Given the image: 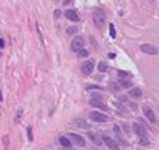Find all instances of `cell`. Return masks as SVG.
Masks as SVG:
<instances>
[{
  "instance_id": "14",
  "label": "cell",
  "mask_w": 159,
  "mask_h": 150,
  "mask_svg": "<svg viewBox=\"0 0 159 150\" xmlns=\"http://www.w3.org/2000/svg\"><path fill=\"white\" fill-rule=\"evenodd\" d=\"M59 141H60L62 146H64V148H71V145H72V142H71L66 136H60V137H59Z\"/></svg>"
},
{
  "instance_id": "15",
  "label": "cell",
  "mask_w": 159,
  "mask_h": 150,
  "mask_svg": "<svg viewBox=\"0 0 159 150\" xmlns=\"http://www.w3.org/2000/svg\"><path fill=\"white\" fill-rule=\"evenodd\" d=\"M113 131L115 132V135H117V137H118V140L122 142V144H125L123 142V139H122V132H121V130H119V127L117 126V125H114V127H113Z\"/></svg>"
},
{
  "instance_id": "23",
  "label": "cell",
  "mask_w": 159,
  "mask_h": 150,
  "mask_svg": "<svg viewBox=\"0 0 159 150\" xmlns=\"http://www.w3.org/2000/svg\"><path fill=\"white\" fill-rule=\"evenodd\" d=\"M109 87H111V90H113V91H118V90H119L118 85H117V83H113V82L109 83Z\"/></svg>"
},
{
  "instance_id": "10",
  "label": "cell",
  "mask_w": 159,
  "mask_h": 150,
  "mask_svg": "<svg viewBox=\"0 0 159 150\" xmlns=\"http://www.w3.org/2000/svg\"><path fill=\"white\" fill-rule=\"evenodd\" d=\"M103 141H104V144H105L108 148H111V149H113V150H118L117 142H115V140H113L112 137H109V136H104V137H103Z\"/></svg>"
},
{
  "instance_id": "2",
  "label": "cell",
  "mask_w": 159,
  "mask_h": 150,
  "mask_svg": "<svg viewBox=\"0 0 159 150\" xmlns=\"http://www.w3.org/2000/svg\"><path fill=\"white\" fill-rule=\"evenodd\" d=\"M83 39L81 36H76L73 37V40H72V44H71V49L73 50L75 53H80L81 50L83 49Z\"/></svg>"
},
{
  "instance_id": "12",
  "label": "cell",
  "mask_w": 159,
  "mask_h": 150,
  "mask_svg": "<svg viewBox=\"0 0 159 150\" xmlns=\"http://www.w3.org/2000/svg\"><path fill=\"white\" fill-rule=\"evenodd\" d=\"M66 17H67V19L72 21V22H80V17L75 10H71V9L66 10Z\"/></svg>"
},
{
  "instance_id": "1",
  "label": "cell",
  "mask_w": 159,
  "mask_h": 150,
  "mask_svg": "<svg viewBox=\"0 0 159 150\" xmlns=\"http://www.w3.org/2000/svg\"><path fill=\"white\" fill-rule=\"evenodd\" d=\"M92 19H94V23L98 28H102L104 25V21H105V13L103 9H95L92 14Z\"/></svg>"
},
{
  "instance_id": "28",
  "label": "cell",
  "mask_w": 159,
  "mask_h": 150,
  "mask_svg": "<svg viewBox=\"0 0 159 150\" xmlns=\"http://www.w3.org/2000/svg\"><path fill=\"white\" fill-rule=\"evenodd\" d=\"M72 0H63V5H68Z\"/></svg>"
},
{
  "instance_id": "17",
  "label": "cell",
  "mask_w": 159,
  "mask_h": 150,
  "mask_svg": "<svg viewBox=\"0 0 159 150\" xmlns=\"http://www.w3.org/2000/svg\"><path fill=\"white\" fill-rule=\"evenodd\" d=\"M99 71L100 72H105V71L108 69V64L107 63H104V62H102V63H99Z\"/></svg>"
},
{
  "instance_id": "19",
  "label": "cell",
  "mask_w": 159,
  "mask_h": 150,
  "mask_svg": "<svg viewBox=\"0 0 159 150\" xmlns=\"http://www.w3.org/2000/svg\"><path fill=\"white\" fill-rule=\"evenodd\" d=\"M77 30H78V28H77L76 26H71V27H68V28H67V33H68V35L76 33V32H77Z\"/></svg>"
},
{
  "instance_id": "13",
  "label": "cell",
  "mask_w": 159,
  "mask_h": 150,
  "mask_svg": "<svg viewBox=\"0 0 159 150\" xmlns=\"http://www.w3.org/2000/svg\"><path fill=\"white\" fill-rule=\"evenodd\" d=\"M89 136L91 137V140H92L94 142H95V144H96L98 146H100V145H102V144H103V139H100V137L98 136V135H96V133H92V132H89Z\"/></svg>"
},
{
  "instance_id": "7",
  "label": "cell",
  "mask_w": 159,
  "mask_h": 150,
  "mask_svg": "<svg viewBox=\"0 0 159 150\" xmlns=\"http://www.w3.org/2000/svg\"><path fill=\"white\" fill-rule=\"evenodd\" d=\"M69 136V139L72 140V142H73L75 145H77V146H85V139L82 137V136H80V135H77V133H69L68 135Z\"/></svg>"
},
{
  "instance_id": "22",
  "label": "cell",
  "mask_w": 159,
  "mask_h": 150,
  "mask_svg": "<svg viewBox=\"0 0 159 150\" xmlns=\"http://www.w3.org/2000/svg\"><path fill=\"white\" fill-rule=\"evenodd\" d=\"M27 135H28V140L32 141L33 140V136H32V128L31 127H27Z\"/></svg>"
},
{
  "instance_id": "8",
  "label": "cell",
  "mask_w": 159,
  "mask_h": 150,
  "mask_svg": "<svg viewBox=\"0 0 159 150\" xmlns=\"http://www.w3.org/2000/svg\"><path fill=\"white\" fill-rule=\"evenodd\" d=\"M142 113H144V116H145L151 123L155 122V113L151 110L149 106H145V105H144V106H142Z\"/></svg>"
},
{
  "instance_id": "3",
  "label": "cell",
  "mask_w": 159,
  "mask_h": 150,
  "mask_svg": "<svg viewBox=\"0 0 159 150\" xmlns=\"http://www.w3.org/2000/svg\"><path fill=\"white\" fill-rule=\"evenodd\" d=\"M90 118L94 119V122H99V123H103V122H107L108 119V116H105V114L100 113V112H91L90 113Z\"/></svg>"
},
{
  "instance_id": "18",
  "label": "cell",
  "mask_w": 159,
  "mask_h": 150,
  "mask_svg": "<svg viewBox=\"0 0 159 150\" xmlns=\"http://www.w3.org/2000/svg\"><path fill=\"white\" fill-rule=\"evenodd\" d=\"M109 35H111L112 39L115 37V28H114V25H113V23L109 25Z\"/></svg>"
},
{
  "instance_id": "6",
  "label": "cell",
  "mask_w": 159,
  "mask_h": 150,
  "mask_svg": "<svg viewBox=\"0 0 159 150\" xmlns=\"http://www.w3.org/2000/svg\"><path fill=\"white\" fill-rule=\"evenodd\" d=\"M140 49L145 54H150V55H157L158 54V49L154 45H151V44H142L140 46Z\"/></svg>"
},
{
  "instance_id": "25",
  "label": "cell",
  "mask_w": 159,
  "mask_h": 150,
  "mask_svg": "<svg viewBox=\"0 0 159 150\" xmlns=\"http://www.w3.org/2000/svg\"><path fill=\"white\" fill-rule=\"evenodd\" d=\"M118 76L119 77H126V76H128V73L125 72V71H118Z\"/></svg>"
},
{
  "instance_id": "24",
  "label": "cell",
  "mask_w": 159,
  "mask_h": 150,
  "mask_svg": "<svg viewBox=\"0 0 159 150\" xmlns=\"http://www.w3.org/2000/svg\"><path fill=\"white\" fill-rule=\"evenodd\" d=\"M92 89L102 90V87H100V86H96V85H89V86H86V90H92Z\"/></svg>"
},
{
  "instance_id": "9",
  "label": "cell",
  "mask_w": 159,
  "mask_h": 150,
  "mask_svg": "<svg viewBox=\"0 0 159 150\" xmlns=\"http://www.w3.org/2000/svg\"><path fill=\"white\" fill-rule=\"evenodd\" d=\"M90 105L96 106V108H100V109H104V110H108V106L105 105V103L103 102L102 99H91L90 100Z\"/></svg>"
},
{
  "instance_id": "4",
  "label": "cell",
  "mask_w": 159,
  "mask_h": 150,
  "mask_svg": "<svg viewBox=\"0 0 159 150\" xmlns=\"http://www.w3.org/2000/svg\"><path fill=\"white\" fill-rule=\"evenodd\" d=\"M81 71H82V73H83L85 76L91 75L92 71H94V62H92V60H86V62H83L82 67H81Z\"/></svg>"
},
{
  "instance_id": "11",
  "label": "cell",
  "mask_w": 159,
  "mask_h": 150,
  "mask_svg": "<svg viewBox=\"0 0 159 150\" xmlns=\"http://www.w3.org/2000/svg\"><path fill=\"white\" fill-rule=\"evenodd\" d=\"M128 95L130 98H134V99H139L142 96V91L140 87H132L131 90L128 91Z\"/></svg>"
},
{
  "instance_id": "26",
  "label": "cell",
  "mask_w": 159,
  "mask_h": 150,
  "mask_svg": "<svg viewBox=\"0 0 159 150\" xmlns=\"http://www.w3.org/2000/svg\"><path fill=\"white\" fill-rule=\"evenodd\" d=\"M4 46H5V44H4V39H0V48L4 49Z\"/></svg>"
},
{
  "instance_id": "29",
  "label": "cell",
  "mask_w": 159,
  "mask_h": 150,
  "mask_svg": "<svg viewBox=\"0 0 159 150\" xmlns=\"http://www.w3.org/2000/svg\"><path fill=\"white\" fill-rule=\"evenodd\" d=\"M109 58H115V54H113V53H111V54H109Z\"/></svg>"
},
{
  "instance_id": "5",
  "label": "cell",
  "mask_w": 159,
  "mask_h": 150,
  "mask_svg": "<svg viewBox=\"0 0 159 150\" xmlns=\"http://www.w3.org/2000/svg\"><path fill=\"white\" fill-rule=\"evenodd\" d=\"M132 128H134L135 133H136V135H137V136H139L140 139H141V137H146V130H145V127L141 126L140 123L135 122V123L132 125Z\"/></svg>"
},
{
  "instance_id": "21",
  "label": "cell",
  "mask_w": 159,
  "mask_h": 150,
  "mask_svg": "<svg viewBox=\"0 0 159 150\" xmlns=\"http://www.w3.org/2000/svg\"><path fill=\"white\" fill-rule=\"evenodd\" d=\"M89 55V52H87V50H81V52H80L78 53V56H80V58H85V56H87Z\"/></svg>"
},
{
  "instance_id": "20",
  "label": "cell",
  "mask_w": 159,
  "mask_h": 150,
  "mask_svg": "<svg viewBox=\"0 0 159 150\" xmlns=\"http://www.w3.org/2000/svg\"><path fill=\"white\" fill-rule=\"evenodd\" d=\"M140 145H142V146H149L150 142H149V140H148L146 137H141V139H140Z\"/></svg>"
},
{
  "instance_id": "27",
  "label": "cell",
  "mask_w": 159,
  "mask_h": 150,
  "mask_svg": "<svg viewBox=\"0 0 159 150\" xmlns=\"http://www.w3.org/2000/svg\"><path fill=\"white\" fill-rule=\"evenodd\" d=\"M21 114H22V110H18V114H17V118H16V121L18 122L19 121V117H21Z\"/></svg>"
},
{
  "instance_id": "16",
  "label": "cell",
  "mask_w": 159,
  "mask_h": 150,
  "mask_svg": "<svg viewBox=\"0 0 159 150\" xmlns=\"http://www.w3.org/2000/svg\"><path fill=\"white\" fill-rule=\"evenodd\" d=\"M119 85H121L122 87L127 89V87H131V86H132V82H131V81H126V80H121V81H119Z\"/></svg>"
}]
</instances>
